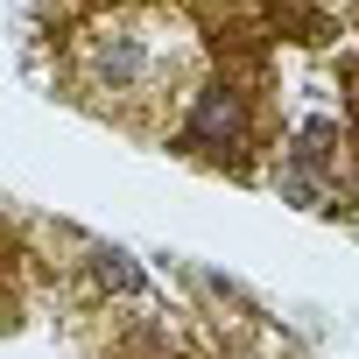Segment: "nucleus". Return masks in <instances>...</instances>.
<instances>
[{
	"mask_svg": "<svg viewBox=\"0 0 359 359\" xmlns=\"http://www.w3.org/2000/svg\"><path fill=\"white\" fill-rule=\"evenodd\" d=\"M240 134V99L226 92V85H212L205 99H198V120H191V141L198 148H219V141H233Z\"/></svg>",
	"mask_w": 359,
	"mask_h": 359,
	"instance_id": "2",
	"label": "nucleus"
},
{
	"mask_svg": "<svg viewBox=\"0 0 359 359\" xmlns=\"http://www.w3.org/2000/svg\"><path fill=\"white\" fill-rule=\"evenodd\" d=\"M85 71H92L99 92H141L155 78V50H148L141 29H99L92 50H85Z\"/></svg>",
	"mask_w": 359,
	"mask_h": 359,
	"instance_id": "1",
	"label": "nucleus"
}]
</instances>
